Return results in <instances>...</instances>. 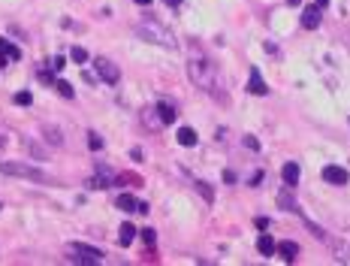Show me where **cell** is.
Segmentation results:
<instances>
[{
    "mask_svg": "<svg viewBox=\"0 0 350 266\" xmlns=\"http://www.w3.org/2000/svg\"><path fill=\"white\" fill-rule=\"evenodd\" d=\"M299 176H302V173H299V167H296L293 161H290V164H284V170H281L284 187H296V184H299Z\"/></svg>",
    "mask_w": 350,
    "mask_h": 266,
    "instance_id": "cell-10",
    "label": "cell"
},
{
    "mask_svg": "<svg viewBox=\"0 0 350 266\" xmlns=\"http://www.w3.org/2000/svg\"><path fill=\"white\" fill-rule=\"evenodd\" d=\"M6 61H9V55H6L3 49H0V70H3V67H6Z\"/></svg>",
    "mask_w": 350,
    "mask_h": 266,
    "instance_id": "cell-28",
    "label": "cell"
},
{
    "mask_svg": "<svg viewBox=\"0 0 350 266\" xmlns=\"http://www.w3.org/2000/svg\"><path fill=\"white\" fill-rule=\"evenodd\" d=\"M248 91H251V94H257V97H263V94L269 91V85L263 82V76H260V70H257V67H251V73H248Z\"/></svg>",
    "mask_w": 350,
    "mask_h": 266,
    "instance_id": "cell-8",
    "label": "cell"
},
{
    "mask_svg": "<svg viewBox=\"0 0 350 266\" xmlns=\"http://www.w3.org/2000/svg\"><path fill=\"white\" fill-rule=\"evenodd\" d=\"M197 191L206 197V203H214V191H211V187H209L206 181H200V184H197Z\"/></svg>",
    "mask_w": 350,
    "mask_h": 266,
    "instance_id": "cell-22",
    "label": "cell"
},
{
    "mask_svg": "<svg viewBox=\"0 0 350 266\" xmlns=\"http://www.w3.org/2000/svg\"><path fill=\"white\" fill-rule=\"evenodd\" d=\"M136 3H139V6H151V0H136Z\"/></svg>",
    "mask_w": 350,
    "mask_h": 266,
    "instance_id": "cell-31",
    "label": "cell"
},
{
    "mask_svg": "<svg viewBox=\"0 0 350 266\" xmlns=\"http://www.w3.org/2000/svg\"><path fill=\"white\" fill-rule=\"evenodd\" d=\"M166 3H169V6L175 9V6H181V0H166Z\"/></svg>",
    "mask_w": 350,
    "mask_h": 266,
    "instance_id": "cell-30",
    "label": "cell"
},
{
    "mask_svg": "<svg viewBox=\"0 0 350 266\" xmlns=\"http://www.w3.org/2000/svg\"><path fill=\"white\" fill-rule=\"evenodd\" d=\"M0 173L18 176V178H27V181H40V184L49 181V176H46L43 170H36V167H30V164H0Z\"/></svg>",
    "mask_w": 350,
    "mask_h": 266,
    "instance_id": "cell-4",
    "label": "cell"
},
{
    "mask_svg": "<svg viewBox=\"0 0 350 266\" xmlns=\"http://www.w3.org/2000/svg\"><path fill=\"white\" fill-rule=\"evenodd\" d=\"M67 254L72 263H82V266H97L103 263V251L100 248H91V245H82V242H70L67 245Z\"/></svg>",
    "mask_w": 350,
    "mask_h": 266,
    "instance_id": "cell-3",
    "label": "cell"
},
{
    "mask_svg": "<svg viewBox=\"0 0 350 266\" xmlns=\"http://www.w3.org/2000/svg\"><path fill=\"white\" fill-rule=\"evenodd\" d=\"M118 233H121V236H118V242H121V245H130V242L136 239V233H139V230H136L133 224H121V230H118Z\"/></svg>",
    "mask_w": 350,
    "mask_h": 266,
    "instance_id": "cell-14",
    "label": "cell"
},
{
    "mask_svg": "<svg viewBox=\"0 0 350 266\" xmlns=\"http://www.w3.org/2000/svg\"><path fill=\"white\" fill-rule=\"evenodd\" d=\"M15 103L18 106H30V91H18L15 94Z\"/></svg>",
    "mask_w": 350,
    "mask_h": 266,
    "instance_id": "cell-25",
    "label": "cell"
},
{
    "mask_svg": "<svg viewBox=\"0 0 350 266\" xmlns=\"http://www.w3.org/2000/svg\"><path fill=\"white\" fill-rule=\"evenodd\" d=\"M275 251H278V254H281L287 263H293V260H296V254H299V245L287 239V242H278V245H275Z\"/></svg>",
    "mask_w": 350,
    "mask_h": 266,
    "instance_id": "cell-11",
    "label": "cell"
},
{
    "mask_svg": "<svg viewBox=\"0 0 350 266\" xmlns=\"http://www.w3.org/2000/svg\"><path fill=\"white\" fill-rule=\"evenodd\" d=\"M148 43H160V46H166V49H175L178 46V40H175V33L169 30V27H163L157 18H142L139 21V27H136Z\"/></svg>",
    "mask_w": 350,
    "mask_h": 266,
    "instance_id": "cell-2",
    "label": "cell"
},
{
    "mask_svg": "<svg viewBox=\"0 0 350 266\" xmlns=\"http://www.w3.org/2000/svg\"><path fill=\"white\" fill-rule=\"evenodd\" d=\"M178 142L184 148H193V145H197V130H193V127H181L178 130Z\"/></svg>",
    "mask_w": 350,
    "mask_h": 266,
    "instance_id": "cell-13",
    "label": "cell"
},
{
    "mask_svg": "<svg viewBox=\"0 0 350 266\" xmlns=\"http://www.w3.org/2000/svg\"><path fill=\"white\" fill-rule=\"evenodd\" d=\"M70 58H72L75 64H85V61H88V52H85L82 46H72V52H70Z\"/></svg>",
    "mask_w": 350,
    "mask_h": 266,
    "instance_id": "cell-20",
    "label": "cell"
},
{
    "mask_svg": "<svg viewBox=\"0 0 350 266\" xmlns=\"http://www.w3.org/2000/svg\"><path fill=\"white\" fill-rule=\"evenodd\" d=\"M94 67H97V76L106 82V85H118L121 82V70L115 67L112 61H106V58H97L94 61Z\"/></svg>",
    "mask_w": 350,
    "mask_h": 266,
    "instance_id": "cell-5",
    "label": "cell"
},
{
    "mask_svg": "<svg viewBox=\"0 0 350 266\" xmlns=\"http://www.w3.org/2000/svg\"><path fill=\"white\" fill-rule=\"evenodd\" d=\"M187 76L190 82L203 88L206 94H211L214 100H226V94L220 91V70L217 64L200 49V46H190V61H187Z\"/></svg>",
    "mask_w": 350,
    "mask_h": 266,
    "instance_id": "cell-1",
    "label": "cell"
},
{
    "mask_svg": "<svg viewBox=\"0 0 350 266\" xmlns=\"http://www.w3.org/2000/svg\"><path fill=\"white\" fill-rule=\"evenodd\" d=\"M320 18H323V15H320V6H317V3L302 9V27H308V30H317V27H320Z\"/></svg>",
    "mask_w": 350,
    "mask_h": 266,
    "instance_id": "cell-7",
    "label": "cell"
},
{
    "mask_svg": "<svg viewBox=\"0 0 350 266\" xmlns=\"http://www.w3.org/2000/svg\"><path fill=\"white\" fill-rule=\"evenodd\" d=\"M326 3H329V0H317V6H320V9H323V6H326Z\"/></svg>",
    "mask_w": 350,
    "mask_h": 266,
    "instance_id": "cell-33",
    "label": "cell"
},
{
    "mask_svg": "<svg viewBox=\"0 0 350 266\" xmlns=\"http://www.w3.org/2000/svg\"><path fill=\"white\" fill-rule=\"evenodd\" d=\"M88 148L91 151H100L103 148V136L100 133H88Z\"/></svg>",
    "mask_w": 350,
    "mask_h": 266,
    "instance_id": "cell-21",
    "label": "cell"
},
{
    "mask_svg": "<svg viewBox=\"0 0 350 266\" xmlns=\"http://www.w3.org/2000/svg\"><path fill=\"white\" fill-rule=\"evenodd\" d=\"M287 3H290V6H299V3H302V0H287Z\"/></svg>",
    "mask_w": 350,
    "mask_h": 266,
    "instance_id": "cell-32",
    "label": "cell"
},
{
    "mask_svg": "<svg viewBox=\"0 0 350 266\" xmlns=\"http://www.w3.org/2000/svg\"><path fill=\"white\" fill-rule=\"evenodd\" d=\"M49 67H52V70H55V73H61V70H64V67H67V61H64V58H61V55H58V58H52V61H49Z\"/></svg>",
    "mask_w": 350,
    "mask_h": 266,
    "instance_id": "cell-24",
    "label": "cell"
},
{
    "mask_svg": "<svg viewBox=\"0 0 350 266\" xmlns=\"http://www.w3.org/2000/svg\"><path fill=\"white\" fill-rule=\"evenodd\" d=\"M275 245H278V242L272 239L269 233H263V236L257 239V251H260V254H266V257H272V254H275Z\"/></svg>",
    "mask_w": 350,
    "mask_h": 266,
    "instance_id": "cell-12",
    "label": "cell"
},
{
    "mask_svg": "<svg viewBox=\"0 0 350 266\" xmlns=\"http://www.w3.org/2000/svg\"><path fill=\"white\" fill-rule=\"evenodd\" d=\"M157 115H160V121H163V124H172V121L178 118V109H175V103L160 100V103H157Z\"/></svg>",
    "mask_w": 350,
    "mask_h": 266,
    "instance_id": "cell-9",
    "label": "cell"
},
{
    "mask_svg": "<svg viewBox=\"0 0 350 266\" xmlns=\"http://www.w3.org/2000/svg\"><path fill=\"white\" fill-rule=\"evenodd\" d=\"M55 88H58V94H61V97H67V100H72V97H75V91H72V85H70L67 79H58V82H55Z\"/></svg>",
    "mask_w": 350,
    "mask_h": 266,
    "instance_id": "cell-18",
    "label": "cell"
},
{
    "mask_svg": "<svg viewBox=\"0 0 350 266\" xmlns=\"http://www.w3.org/2000/svg\"><path fill=\"white\" fill-rule=\"evenodd\" d=\"M46 136H49V142H55V145H61L64 139H61V133L58 130H52V127H46Z\"/></svg>",
    "mask_w": 350,
    "mask_h": 266,
    "instance_id": "cell-26",
    "label": "cell"
},
{
    "mask_svg": "<svg viewBox=\"0 0 350 266\" xmlns=\"http://www.w3.org/2000/svg\"><path fill=\"white\" fill-rule=\"evenodd\" d=\"M139 233H142L145 245H154V242H157V233H154V230H151V227H145V230H139Z\"/></svg>",
    "mask_w": 350,
    "mask_h": 266,
    "instance_id": "cell-23",
    "label": "cell"
},
{
    "mask_svg": "<svg viewBox=\"0 0 350 266\" xmlns=\"http://www.w3.org/2000/svg\"><path fill=\"white\" fill-rule=\"evenodd\" d=\"M142 121H145L148 127H163V121H160V115H157V106H154V109H145V112H142Z\"/></svg>",
    "mask_w": 350,
    "mask_h": 266,
    "instance_id": "cell-15",
    "label": "cell"
},
{
    "mask_svg": "<svg viewBox=\"0 0 350 266\" xmlns=\"http://www.w3.org/2000/svg\"><path fill=\"white\" fill-rule=\"evenodd\" d=\"M323 178L329 181V184H347L350 181V176H347V170L344 167H335V164H329V167H323Z\"/></svg>",
    "mask_w": 350,
    "mask_h": 266,
    "instance_id": "cell-6",
    "label": "cell"
},
{
    "mask_svg": "<svg viewBox=\"0 0 350 266\" xmlns=\"http://www.w3.org/2000/svg\"><path fill=\"white\" fill-rule=\"evenodd\" d=\"M136 203H139V200H133L130 194H121L118 200H115V206H118L121 212H136Z\"/></svg>",
    "mask_w": 350,
    "mask_h": 266,
    "instance_id": "cell-16",
    "label": "cell"
},
{
    "mask_svg": "<svg viewBox=\"0 0 350 266\" xmlns=\"http://www.w3.org/2000/svg\"><path fill=\"white\" fill-rule=\"evenodd\" d=\"M245 148H251V151H257V148H260V142H257L254 136H245Z\"/></svg>",
    "mask_w": 350,
    "mask_h": 266,
    "instance_id": "cell-27",
    "label": "cell"
},
{
    "mask_svg": "<svg viewBox=\"0 0 350 266\" xmlns=\"http://www.w3.org/2000/svg\"><path fill=\"white\" fill-rule=\"evenodd\" d=\"M0 49H3V52L9 55V61H18V58H21V52H18V49H15L9 40H3V36H0Z\"/></svg>",
    "mask_w": 350,
    "mask_h": 266,
    "instance_id": "cell-19",
    "label": "cell"
},
{
    "mask_svg": "<svg viewBox=\"0 0 350 266\" xmlns=\"http://www.w3.org/2000/svg\"><path fill=\"white\" fill-rule=\"evenodd\" d=\"M148 209H151V206H148V203H136V212H139V215H145V212H148Z\"/></svg>",
    "mask_w": 350,
    "mask_h": 266,
    "instance_id": "cell-29",
    "label": "cell"
},
{
    "mask_svg": "<svg viewBox=\"0 0 350 266\" xmlns=\"http://www.w3.org/2000/svg\"><path fill=\"white\" fill-rule=\"evenodd\" d=\"M287 191H290V187H287ZM287 191H281V194H278V206H281V209H287V212H296V200H293Z\"/></svg>",
    "mask_w": 350,
    "mask_h": 266,
    "instance_id": "cell-17",
    "label": "cell"
}]
</instances>
